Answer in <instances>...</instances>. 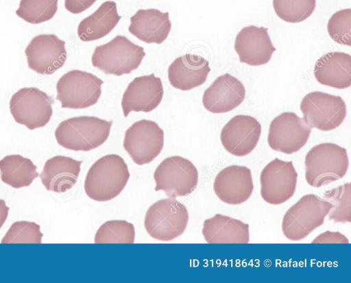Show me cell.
Returning <instances> with one entry per match:
<instances>
[{"instance_id": "6da1fadb", "label": "cell", "mask_w": 351, "mask_h": 283, "mask_svg": "<svg viewBox=\"0 0 351 283\" xmlns=\"http://www.w3.org/2000/svg\"><path fill=\"white\" fill-rule=\"evenodd\" d=\"M129 178V169L123 158L117 154L106 155L89 169L84 190L93 200L110 201L121 193Z\"/></svg>"}, {"instance_id": "7a4b0ae2", "label": "cell", "mask_w": 351, "mask_h": 283, "mask_svg": "<svg viewBox=\"0 0 351 283\" xmlns=\"http://www.w3.org/2000/svg\"><path fill=\"white\" fill-rule=\"evenodd\" d=\"M112 121L96 116H82L62 121L55 131L58 143L67 149L88 151L108 139Z\"/></svg>"}, {"instance_id": "3957f363", "label": "cell", "mask_w": 351, "mask_h": 283, "mask_svg": "<svg viewBox=\"0 0 351 283\" xmlns=\"http://www.w3.org/2000/svg\"><path fill=\"white\" fill-rule=\"evenodd\" d=\"M305 178L307 183L319 188L345 176L349 160L347 150L332 143L315 145L305 157Z\"/></svg>"}, {"instance_id": "277c9868", "label": "cell", "mask_w": 351, "mask_h": 283, "mask_svg": "<svg viewBox=\"0 0 351 283\" xmlns=\"http://www.w3.org/2000/svg\"><path fill=\"white\" fill-rule=\"evenodd\" d=\"M332 208L329 201L316 195H304L285 212L282 221L283 234L293 241L306 238L324 223Z\"/></svg>"}, {"instance_id": "5b68a950", "label": "cell", "mask_w": 351, "mask_h": 283, "mask_svg": "<svg viewBox=\"0 0 351 283\" xmlns=\"http://www.w3.org/2000/svg\"><path fill=\"white\" fill-rule=\"evenodd\" d=\"M145 56L143 47L117 35L109 42L97 47L91 61L93 66L106 74L121 76L136 69Z\"/></svg>"}, {"instance_id": "8992f818", "label": "cell", "mask_w": 351, "mask_h": 283, "mask_svg": "<svg viewBox=\"0 0 351 283\" xmlns=\"http://www.w3.org/2000/svg\"><path fill=\"white\" fill-rule=\"evenodd\" d=\"M188 221L189 212L185 206L171 197L159 200L149 208L144 225L153 238L170 241L184 233Z\"/></svg>"}, {"instance_id": "52a82bcc", "label": "cell", "mask_w": 351, "mask_h": 283, "mask_svg": "<svg viewBox=\"0 0 351 283\" xmlns=\"http://www.w3.org/2000/svg\"><path fill=\"white\" fill-rule=\"evenodd\" d=\"M103 83L102 79L90 73L71 70L58 79L56 99L63 108H88L98 101Z\"/></svg>"}, {"instance_id": "ba28073f", "label": "cell", "mask_w": 351, "mask_h": 283, "mask_svg": "<svg viewBox=\"0 0 351 283\" xmlns=\"http://www.w3.org/2000/svg\"><path fill=\"white\" fill-rule=\"evenodd\" d=\"M154 190H163L170 197L186 196L198 184V171L189 160L181 156L165 158L154 173Z\"/></svg>"}, {"instance_id": "9c48e42d", "label": "cell", "mask_w": 351, "mask_h": 283, "mask_svg": "<svg viewBox=\"0 0 351 283\" xmlns=\"http://www.w3.org/2000/svg\"><path fill=\"white\" fill-rule=\"evenodd\" d=\"M53 102L52 97L37 88H23L12 96L10 110L16 123L34 130L49 123Z\"/></svg>"}, {"instance_id": "30bf717a", "label": "cell", "mask_w": 351, "mask_h": 283, "mask_svg": "<svg viewBox=\"0 0 351 283\" xmlns=\"http://www.w3.org/2000/svg\"><path fill=\"white\" fill-rule=\"evenodd\" d=\"M304 120L311 127L321 131L338 127L346 116V106L339 96L320 91L306 95L300 103Z\"/></svg>"}, {"instance_id": "8fae6325", "label": "cell", "mask_w": 351, "mask_h": 283, "mask_svg": "<svg viewBox=\"0 0 351 283\" xmlns=\"http://www.w3.org/2000/svg\"><path fill=\"white\" fill-rule=\"evenodd\" d=\"M164 132L153 121L142 119L134 123L125 133L123 147L138 165L148 164L161 152Z\"/></svg>"}, {"instance_id": "7c38bea8", "label": "cell", "mask_w": 351, "mask_h": 283, "mask_svg": "<svg viewBox=\"0 0 351 283\" xmlns=\"http://www.w3.org/2000/svg\"><path fill=\"white\" fill-rule=\"evenodd\" d=\"M298 173L291 161L275 158L269 162L260 175L261 195L272 205L285 203L294 195Z\"/></svg>"}, {"instance_id": "4fadbf2b", "label": "cell", "mask_w": 351, "mask_h": 283, "mask_svg": "<svg viewBox=\"0 0 351 283\" xmlns=\"http://www.w3.org/2000/svg\"><path fill=\"white\" fill-rule=\"evenodd\" d=\"M311 127L296 114L286 112L271 122L267 136L270 148L285 154L298 151L307 143Z\"/></svg>"}, {"instance_id": "5bb4252c", "label": "cell", "mask_w": 351, "mask_h": 283, "mask_svg": "<svg viewBox=\"0 0 351 283\" xmlns=\"http://www.w3.org/2000/svg\"><path fill=\"white\" fill-rule=\"evenodd\" d=\"M25 53L28 66L39 74L51 75L66 60L65 42L54 34H41L33 38Z\"/></svg>"}, {"instance_id": "9a60e30c", "label": "cell", "mask_w": 351, "mask_h": 283, "mask_svg": "<svg viewBox=\"0 0 351 283\" xmlns=\"http://www.w3.org/2000/svg\"><path fill=\"white\" fill-rule=\"evenodd\" d=\"M261 134V125L254 117L239 114L232 117L222 128L221 144L230 154L242 157L256 147Z\"/></svg>"}, {"instance_id": "2e32d148", "label": "cell", "mask_w": 351, "mask_h": 283, "mask_svg": "<svg viewBox=\"0 0 351 283\" xmlns=\"http://www.w3.org/2000/svg\"><path fill=\"white\" fill-rule=\"evenodd\" d=\"M163 97L162 83L154 73L135 77L123 93L121 108L125 117L132 111L149 112L156 109Z\"/></svg>"}, {"instance_id": "e0dca14e", "label": "cell", "mask_w": 351, "mask_h": 283, "mask_svg": "<svg viewBox=\"0 0 351 283\" xmlns=\"http://www.w3.org/2000/svg\"><path fill=\"white\" fill-rule=\"evenodd\" d=\"M213 189L217 197L227 204L239 205L245 202L254 190L250 169L240 165L223 169L215 177Z\"/></svg>"}, {"instance_id": "ac0fdd59", "label": "cell", "mask_w": 351, "mask_h": 283, "mask_svg": "<svg viewBox=\"0 0 351 283\" xmlns=\"http://www.w3.org/2000/svg\"><path fill=\"white\" fill-rule=\"evenodd\" d=\"M234 49L239 61L250 66H260L269 62L276 51L267 28L250 25L237 35Z\"/></svg>"}, {"instance_id": "d6986e66", "label": "cell", "mask_w": 351, "mask_h": 283, "mask_svg": "<svg viewBox=\"0 0 351 283\" xmlns=\"http://www.w3.org/2000/svg\"><path fill=\"white\" fill-rule=\"evenodd\" d=\"M245 97V89L241 82L226 73L218 77L204 91L202 103L210 112L225 113L239 106Z\"/></svg>"}, {"instance_id": "ffe728a7", "label": "cell", "mask_w": 351, "mask_h": 283, "mask_svg": "<svg viewBox=\"0 0 351 283\" xmlns=\"http://www.w3.org/2000/svg\"><path fill=\"white\" fill-rule=\"evenodd\" d=\"M210 71L207 60L197 55L185 54L169 65L168 78L173 87L189 90L203 84Z\"/></svg>"}, {"instance_id": "44dd1931", "label": "cell", "mask_w": 351, "mask_h": 283, "mask_svg": "<svg viewBox=\"0 0 351 283\" xmlns=\"http://www.w3.org/2000/svg\"><path fill=\"white\" fill-rule=\"evenodd\" d=\"M130 23L129 32L146 43L161 44L171 29L169 12L156 9L138 10L130 18Z\"/></svg>"}, {"instance_id": "7402d4cb", "label": "cell", "mask_w": 351, "mask_h": 283, "mask_svg": "<svg viewBox=\"0 0 351 283\" xmlns=\"http://www.w3.org/2000/svg\"><path fill=\"white\" fill-rule=\"evenodd\" d=\"M82 163L66 156L52 157L46 161L40 174L41 182L49 191L64 193L75 184Z\"/></svg>"}, {"instance_id": "603a6c76", "label": "cell", "mask_w": 351, "mask_h": 283, "mask_svg": "<svg viewBox=\"0 0 351 283\" xmlns=\"http://www.w3.org/2000/svg\"><path fill=\"white\" fill-rule=\"evenodd\" d=\"M314 75L321 84L337 89L351 85V56L348 53L335 51L320 57L314 66Z\"/></svg>"}, {"instance_id": "cb8c5ba5", "label": "cell", "mask_w": 351, "mask_h": 283, "mask_svg": "<svg viewBox=\"0 0 351 283\" xmlns=\"http://www.w3.org/2000/svg\"><path fill=\"white\" fill-rule=\"evenodd\" d=\"M202 232L208 243H247L250 241L247 223L220 214L206 219Z\"/></svg>"}, {"instance_id": "d4e9b609", "label": "cell", "mask_w": 351, "mask_h": 283, "mask_svg": "<svg viewBox=\"0 0 351 283\" xmlns=\"http://www.w3.org/2000/svg\"><path fill=\"white\" fill-rule=\"evenodd\" d=\"M121 19L117 12V3L106 1L80 23L77 27L78 37L84 42L100 39L108 34Z\"/></svg>"}, {"instance_id": "484cf974", "label": "cell", "mask_w": 351, "mask_h": 283, "mask_svg": "<svg viewBox=\"0 0 351 283\" xmlns=\"http://www.w3.org/2000/svg\"><path fill=\"white\" fill-rule=\"evenodd\" d=\"M31 160L19 154L8 155L0 160L1 179L14 188L29 186L39 176Z\"/></svg>"}, {"instance_id": "4316f807", "label": "cell", "mask_w": 351, "mask_h": 283, "mask_svg": "<svg viewBox=\"0 0 351 283\" xmlns=\"http://www.w3.org/2000/svg\"><path fill=\"white\" fill-rule=\"evenodd\" d=\"M324 197L332 205L328 214L329 220L336 223L351 222V186L349 182L326 191Z\"/></svg>"}, {"instance_id": "83f0119b", "label": "cell", "mask_w": 351, "mask_h": 283, "mask_svg": "<svg viewBox=\"0 0 351 283\" xmlns=\"http://www.w3.org/2000/svg\"><path fill=\"white\" fill-rule=\"evenodd\" d=\"M135 229L132 223L125 220H110L103 223L97 230L95 243H133Z\"/></svg>"}, {"instance_id": "f1b7e54d", "label": "cell", "mask_w": 351, "mask_h": 283, "mask_svg": "<svg viewBox=\"0 0 351 283\" xmlns=\"http://www.w3.org/2000/svg\"><path fill=\"white\" fill-rule=\"evenodd\" d=\"M58 0H21L16 11L27 23L38 24L51 19L58 10Z\"/></svg>"}, {"instance_id": "f546056e", "label": "cell", "mask_w": 351, "mask_h": 283, "mask_svg": "<svg viewBox=\"0 0 351 283\" xmlns=\"http://www.w3.org/2000/svg\"><path fill=\"white\" fill-rule=\"evenodd\" d=\"M316 0H273L274 10L284 21L297 23L308 18L314 12Z\"/></svg>"}, {"instance_id": "4dcf8cb0", "label": "cell", "mask_w": 351, "mask_h": 283, "mask_svg": "<svg viewBox=\"0 0 351 283\" xmlns=\"http://www.w3.org/2000/svg\"><path fill=\"white\" fill-rule=\"evenodd\" d=\"M43 234L34 222L20 221L12 224L1 243H41Z\"/></svg>"}, {"instance_id": "1f68e13d", "label": "cell", "mask_w": 351, "mask_h": 283, "mask_svg": "<svg viewBox=\"0 0 351 283\" xmlns=\"http://www.w3.org/2000/svg\"><path fill=\"white\" fill-rule=\"evenodd\" d=\"M351 9H343L330 18L327 30L330 38L337 43L351 46Z\"/></svg>"}, {"instance_id": "d6a6232c", "label": "cell", "mask_w": 351, "mask_h": 283, "mask_svg": "<svg viewBox=\"0 0 351 283\" xmlns=\"http://www.w3.org/2000/svg\"><path fill=\"white\" fill-rule=\"evenodd\" d=\"M312 243H349L348 239L339 232L326 231L317 236Z\"/></svg>"}, {"instance_id": "836d02e7", "label": "cell", "mask_w": 351, "mask_h": 283, "mask_svg": "<svg viewBox=\"0 0 351 283\" xmlns=\"http://www.w3.org/2000/svg\"><path fill=\"white\" fill-rule=\"evenodd\" d=\"M97 0H65V8L73 14H80L90 8Z\"/></svg>"}, {"instance_id": "e575fe53", "label": "cell", "mask_w": 351, "mask_h": 283, "mask_svg": "<svg viewBox=\"0 0 351 283\" xmlns=\"http://www.w3.org/2000/svg\"><path fill=\"white\" fill-rule=\"evenodd\" d=\"M9 212V208L4 200L0 199V229L5 222Z\"/></svg>"}]
</instances>
